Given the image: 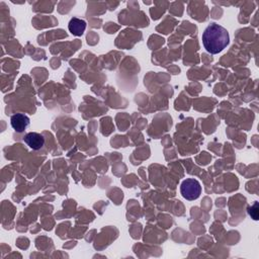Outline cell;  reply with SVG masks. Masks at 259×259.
<instances>
[{"label":"cell","mask_w":259,"mask_h":259,"mask_svg":"<svg viewBox=\"0 0 259 259\" xmlns=\"http://www.w3.org/2000/svg\"><path fill=\"white\" fill-rule=\"evenodd\" d=\"M68 29L73 36L80 37L82 36L86 29V22L83 20H80L77 18H73L70 20L69 24H68Z\"/></svg>","instance_id":"5b68a950"},{"label":"cell","mask_w":259,"mask_h":259,"mask_svg":"<svg viewBox=\"0 0 259 259\" xmlns=\"http://www.w3.org/2000/svg\"><path fill=\"white\" fill-rule=\"evenodd\" d=\"M202 45L210 54L216 55L222 52L230 43V36L224 26L212 22L202 33Z\"/></svg>","instance_id":"6da1fadb"},{"label":"cell","mask_w":259,"mask_h":259,"mask_svg":"<svg viewBox=\"0 0 259 259\" xmlns=\"http://www.w3.org/2000/svg\"><path fill=\"white\" fill-rule=\"evenodd\" d=\"M31 124L30 118L24 114H16L10 118V125L17 133H23Z\"/></svg>","instance_id":"3957f363"},{"label":"cell","mask_w":259,"mask_h":259,"mask_svg":"<svg viewBox=\"0 0 259 259\" xmlns=\"http://www.w3.org/2000/svg\"><path fill=\"white\" fill-rule=\"evenodd\" d=\"M258 203H257V201L254 203V206L253 207H251V208H249L248 209V213H249V215L253 218V219L254 220H258Z\"/></svg>","instance_id":"8992f818"},{"label":"cell","mask_w":259,"mask_h":259,"mask_svg":"<svg viewBox=\"0 0 259 259\" xmlns=\"http://www.w3.org/2000/svg\"><path fill=\"white\" fill-rule=\"evenodd\" d=\"M180 193L187 200H196L201 195L200 183L195 179H187L180 185Z\"/></svg>","instance_id":"7a4b0ae2"},{"label":"cell","mask_w":259,"mask_h":259,"mask_svg":"<svg viewBox=\"0 0 259 259\" xmlns=\"http://www.w3.org/2000/svg\"><path fill=\"white\" fill-rule=\"evenodd\" d=\"M23 141L31 149L35 150V151L42 149L43 146L45 145L44 136L36 132H31L26 134L24 136Z\"/></svg>","instance_id":"277c9868"}]
</instances>
